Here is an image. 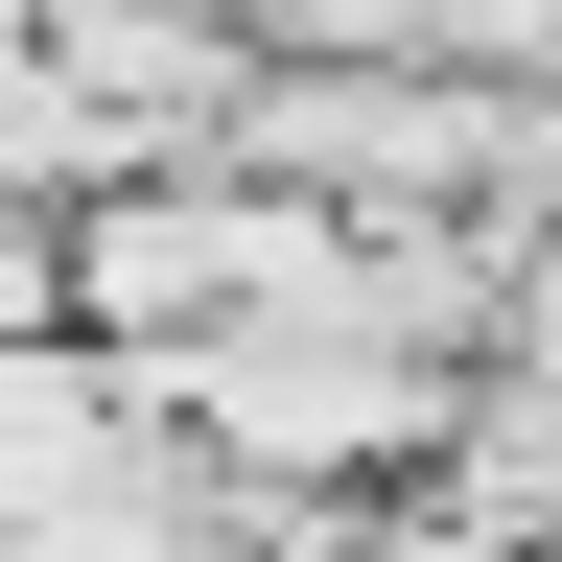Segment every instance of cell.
<instances>
[{
    "mask_svg": "<svg viewBox=\"0 0 562 562\" xmlns=\"http://www.w3.org/2000/svg\"><path fill=\"white\" fill-rule=\"evenodd\" d=\"M165 398L258 516H375V492H446L492 375L422 351V328H351V305H235L211 351H165Z\"/></svg>",
    "mask_w": 562,
    "mask_h": 562,
    "instance_id": "6da1fadb",
    "label": "cell"
}]
</instances>
